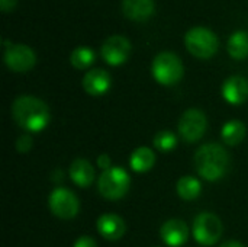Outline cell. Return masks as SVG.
Segmentation results:
<instances>
[{
    "instance_id": "4316f807",
    "label": "cell",
    "mask_w": 248,
    "mask_h": 247,
    "mask_svg": "<svg viewBox=\"0 0 248 247\" xmlns=\"http://www.w3.org/2000/svg\"><path fill=\"white\" fill-rule=\"evenodd\" d=\"M219 247H246L243 243H240V242H237V240H230V242H225V243H222Z\"/></svg>"
},
{
    "instance_id": "e0dca14e",
    "label": "cell",
    "mask_w": 248,
    "mask_h": 247,
    "mask_svg": "<svg viewBox=\"0 0 248 247\" xmlns=\"http://www.w3.org/2000/svg\"><path fill=\"white\" fill-rule=\"evenodd\" d=\"M155 165V154L148 147H138L129 156V167L135 173H145Z\"/></svg>"
},
{
    "instance_id": "30bf717a",
    "label": "cell",
    "mask_w": 248,
    "mask_h": 247,
    "mask_svg": "<svg viewBox=\"0 0 248 247\" xmlns=\"http://www.w3.org/2000/svg\"><path fill=\"white\" fill-rule=\"evenodd\" d=\"M131 52V42L122 35H112L106 38L100 47L102 58L110 66L124 64Z\"/></svg>"
},
{
    "instance_id": "8fae6325",
    "label": "cell",
    "mask_w": 248,
    "mask_h": 247,
    "mask_svg": "<svg viewBox=\"0 0 248 247\" xmlns=\"http://www.w3.org/2000/svg\"><path fill=\"white\" fill-rule=\"evenodd\" d=\"M160 237L169 247H182L189 240V227L183 220H167L160 229Z\"/></svg>"
},
{
    "instance_id": "d4e9b609",
    "label": "cell",
    "mask_w": 248,
    "mask_h": 247,
    "mask_svg": "<svg viewBox=\"0 0 248 247\" xmlns=\"http://www.w3.org/2000/svg\"><path fill=\"white\" fill-rule=\"evenodd\" d=\"M96 165L102 169V172L103 170H108V169H110L112 167V160H110V156L109 154H106V153H103V154H100L99 157H97V160H96Z\"/></svg>"
},
{
    "instance_id": "44dd1931",
    "label": "cell",
    "mask_w": 248,
    "mask_h": 247,
    "mask_svg": "<svg viewBox=\"0 0 248 247\" xmlns=\"http://www.w3.org/2000/svg\"><path fill=\"white\" fill-rule=\"evenodd\" d=\"M96 60V54L92 48L89 47H77L71 54H70V63L74 68L77 70H84L89 68Z\"/></svg>"
},
{
    "instance_id": "603a6c76",
    "label": "cell",
    "mask_w": 248,
    "mask_h": 247,
    "mask_svg": "<svg viewBox=\"0 0 248 247\" xmlns=\"http://www.w3.org/2000/svg\"><path fill=\"white\" fill-rule=\"evenodd\" d=\"M33 147V140L29 134H22L17 140H16V150L20 154H26L32 150Z\"/></svg>"
},
{
    "instance_id": "6da1fadb",
    "label": "cell",
    "mask_w": 248,
    "mask_h": 247,
    "mask_svg": "<svg viewBox=\"0 0 248 247\" xmlns=\"http://www.w3.org/2000/svg\"><path fill=\"white\" fill-rule=\"evenodd\" d=\"M10 111L13 121L28 132L44 131L51 119L48 105L42 99L31 95L17 96L13 100Z\"/></svg>"
},
{
    "instance_id": "3957f363",
    "label": "cell",
    "mask_w": 248,
    "mask_h": 247,
    "mask_svg": "<svg viewBox=\"0 0 248 247\" xmlns=\"http://www.w3.org/2000/svg\"><path fill=\"white\" fill-rule=\"evenodd\" d=\"M151 73L160 84L173 86L182 80L185 68L177 54L171 51H161L153 60Z\"/></svg>"
},
{
    "instance_id": "2e32d148",
    "label": "cell",
    "mask_w": 248,
    "mask_h": 247,
    "mask_svg": "<svg viewBox=\"0 0 248 247\" xmlns=\"http://www.w3.org/2000/svg\"><path fill=\"white\" fill-rule=\"evenodd\" d=\"M154 0H122V12L131 20H147L154 13Z\"/></svg>"
},
{
    "instance_id": "52a82bcc",
    "label": "cell",
    "mask_w": 248,
    "mask_h": 247,
    "mask_svg": "<svg viewBox=\"0 0 248 247\" xmlns=\"http://www.w3.org/2000/svg\"><path fill=\"white\" fill-rule=\"evenodd\" d=\"M208 128V118L203 111L198 108H190L185 111L179 119V134L183 141L193 144L198 143L206 132Z\"/></svg>"
},
{
    "instance_id": "ac0fdd59",
    "label": "cell",
    "mask_w": 248,
    "mask_h": 247,
    "mask_svg": "<svg viewBox=\"0 0 248 247\" xmlns=\"http://www.w3.org/2000/svg\"><path fill=\"white\" fill-rule=\"evenodd\" d=\"M246 125L238 119H231L225 122L221 130V138L227 146H238L246 138Z\"/></svg>"
},
{
    "instance_id": "ffe728a7",
    "label": "cell",
    "mask_w": 248,
    "mask_h": 247,
    "mask_svg": "<svg viewBox=\"0 0 248 247\" xmlns=\"http://www.w3.org/2000/svg\"><path fill=\"white\" fill-rule=\"evenodd\" d=\"M228 54L235 60H244L248 57V33L246 31H235L228 38Z\"/></svg>"
},
{
    "instance_id": "7402d4cb",
    "label": "cell",
    "mask_w": 248,
    "mask_h": 247,
    "mask_svg": "<svg viewBox=\"0 0 248 247\" xmlns=\"http://www.w3.org/2000/svg\"><path fill=\"white\" fill-rule=\"evenodd\" d=\"M154 147L161 153H170L177 147V137L170 130H161L154 135Z\"/></svg>"
},
{
    "instance_id": "484cf974",
    "label": "cell",
    "mask_w": 248,
    "mask_h": 247,
    "mask_svg": "<svg viewBox=\"0 0 248 247\" xmlns=\"http://www.w3.org/2000/svg\"><path fill=\"white\" fill-rule=\"evenodd\" d=\"M16 1H17V0H0V9H1L3 12H10V10L15 9Z\"/></svg>"
},
{
    "instance_id": "9c48e42d",
    "label": "cell",
    "mask_w": 248,
    "mask_h": 247,
    "mask_svg": "<svg viewBox=\"0 0 248 247\" xmlns=\"http://www.w3.org/2000/svg\"><path fill=\"white\" fill-rule=\"evenodd\" d=\"M3 60L9 70L15 73H25L35 66L36 54L25 44H12V47L4 49Z\"/></svg>"
},
{
    "instance_id": "4fadbf2b",
    "label": "cell",
    "mask_w": 248,
    "mask_h": 247,
    "mask_svg": "<svg viewBox=\"0 0 248 247\" xmlns=\"http://www.w3.org/2000/svg\"><path fill=\"white\" fill-rule=\"evenodd\" d=\"M81 84H83V89L86 90V93H89L90 96H102L110 89L112 79L106 70L92 68L84 74Z\"/></svg>"
},
{
    "instance_id": "277c9868",
    "label": "cell",
    "mask_w": 248,
    "mask_h": 247,
    "mask_svg": "<svg viewBox=\"0 0 248 247\" xmlns=\"http://www.w3.org/2000/svg\"><path fill=\"white\" fill-rule=\"evenodd\" d=\"M131 185V178L124 167L112 166L108 170H103L97 181L99 194L108 201H119L122 199Z\"/></svg>"
},
{
    "instance_id": "7a4b0ae2",
    "label": "cell",
    "mask_w": 248,
    "mask_h": 247,
    "mask_svg": "<svg viewBox=\"0 0 248 247\" xmlns=\"http://www.w3.org/2000/svg\"><path fill=\"white\" fill-rule=\"evenodd\" d=\"M193 162L195 169L202 179L208 182H217L228 173L231 159L222 144L206 143L198 148Z\"/></svg>"
},
{
    "instance_id": "5b68a950",
    "label": "cell",
    "mask_w": 248,
    "mask_h": 247,
    "mask_svg": "<svg viewBox=\"0 0 248 247\" xmlns=\"http://www.w3.org/2000/svg\"><path fill=\"white\" fill-rule=\"evenodd\" d=\"M185 45L192 55L198 58H211L217 54L219 41L209 28L195 26L186 32Z\"/></svg>"
},
{
    "instance_id": "8992f818",
    "label": "cell",
    "mask_w": 248,
    "mask_h": 247,
    "mask_svg": "<svg viewBox=\"0 0 248 247\" xmlns=\"http://www.w3.org/2000/svg\"><path fill=\"white\" fill-rule=\"evenodd\" d=\"M224 233L222 221L218 215L209 211H203L198 214L193 220L192 234L196 243L201 246H215Z\"/></svg>"
},
{
    "instance_id": "5bb4252c",
    "label": "cell",
    "mask_w": 248,
    "mask_h": 247,
    "mask_svg": "<svg viewBox=\"0 0 248 247\" xmlns=\"http://www.w3.org/2000/svg\"><path fill=\"white\" fill-rule=\"evenodd\" d=\"M221 93L228 103L241 105L248 99V80L243 76H231L224 82Z\"/></svg>"
},
{
    "instance_id": "cb8c5ba5",
    "label": "cell",
    "mask_w": 248,
    "mask_h": 247,
    "mask_svg": "<svg viewBox=\"0 0 248 247\" xmlns=\"http://www.w3.org/2000/svg\"><path fill=\"white\" fill-rule=\"evenodd\" d=\"M73 247H97V243L93 237L89 236H81L76 240L74 246Z\"/></svg>"
},
{
    "instance_id": "9a60e30c",
    "label": "cell",
    "mask_w": 248,
    "mask_h": 247,
    "mask_svg": "<svg viewBox=\"0 0 248 247\" xmlns=\"http://www.w3.org/2000/svg\"><path fill=\"white\" fill-rule=\"evenodd\" d=\"M70 178L71 181L78 186V188H89L94 178H96V172H94V167L93 165L86 160V159H76L73 160V163L70 165Z\"/></svg>"
},
{
    "instance_id": "ba28073f",
    "label": "cell",
    "mask_w": 248,
    "mask_h": 247,
    "mask_svg": "<svg viewBox=\"0 0 248 247\" xmlns=\"http://www.w3.org/2000/svg\"><path fill=\"white\" fill-rule=\"evenodd\" d=\"M48 205L51 213L61 218V220H71L78 214L80 210V201L77 195L67 189V188H55L49 198H48Z\"/></svg>"
},
{
    "instance_id": "7c38bea8",
    "label": "cell",
    "mask_w": 248,
    "mask_h": 247,
    "mask_svg": "<svg viewBox=\"0 0 248 247\" xmlns=\"http://www.w3.org/2000/svg\"><path fill=\"white\" fill-rule=\"evenodd\" d=\"M96 227H97L99 234L103 239L110 240V242L122 239L125 236V233H126L125 220L121 215L112 214V213L102 214L96 221Z\"/></svg>"
},
{
    "instance_id": "d6986e66",
    "label": "cell",
    "mask_w": 248,
    "mask_h": 247,
    "mask_svg": "<svg viewBox=\"0 0 248 247\" xmlns=\"http://www.w3.org/2000/svg\"><path fill=\"white\" fill-rule=\"evenodd\" d=\"M177 195L185 201H195L202 192V183L195 176H182L176 185Z\"/></svg>"
}]
</instances>
